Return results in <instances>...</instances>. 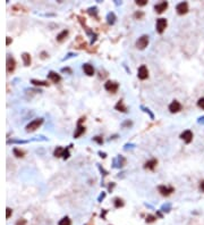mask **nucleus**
<instances>
[{"label": "nucleus", "mask_w": 204, "mask_h": 225, "mask_svg": "<svg viewBox=\"0 0 204 225\" xmlns=\"http://www.w3.org/2000/svg\"><path fill=\"white\" fill-rule=\"evenodd\" d=\"M43 121L44 120L42 117H39V118H35V120L31 121L27 125H26V127H25V129H26V132H34L35 130H38L41 125L43 124Z\"/></svg>", "instance_id": "obj_1"}, {"label": "nucleus", "mask_w": 204, "mask_h": 225, "mask_svg": "<svg viewBox=\"0 0 204 225\" xmlns=\"http://www.w3.org/2000/svg\"><path fill=\"white\" fill-rule=\"evenodd\" d=\"M150 42V36L148 34H143L142 36H140L137 40H136V48L140 49V50H144L146 47L149 46Z\"/></svg>", "instance_id": "obj_2"}, {"label": "nucleus", "mask_w": 204, "mask_h": 225, "mask_svg": "<svg viewBox=\"0 0 204 225\" xmlns=\"http://www.w3.org/2000/svg\"><path fill=\"white\" fill-rule=\"evenodd\" d=\"M85 122V116L81 117L78 122H77V125H76V129H75V132H74V138L77 139V138H80L82 134H84L85 133V126L84 125H82V123Z\"/></svg>", "instance_id": "obj_3"}, {"label": "nucleus", "mask_w": 204, "mask_h": 225, "mask_svg": "<svg viewBox=\"0 0 204 225\" xmlns=\"http://www.w3.org/2000/svg\"><path fill=\"white\" fill-rule=\"evenodd\" d=\"M167 26H168V22H167L166 18H158V20H156V30L159 34H162V33L164 32V30L167 28Z\"/></svg>", "instance_id": "obj_4"}, {"label": "nucleus", "mask_w": 204, "mask_h": 225, "mask_svg": "<svg viewBox=\"0 0 204 225\" xmlns=\"http://www.w3.org/2000/svg\"><path fill=\"white\" fill-rule=\"evenodd\" d=\"M16 68V61L15 58L12 57L10 55H7V58H6V69H7V73H13Z\"/></svg>", "instance_id": "obj_5"}, {"label": "nucleus", "mask_w": 204, "mask_h": 225, "mask_svg": "<svg viewBox=\"0 0 204 225\" xmlns=\"http://www.w3.org/2000/svg\"><path fill=\"white\" fill-rule=\"evenodd\" d=\"M125 165H126V158L123 156H116L112 159V167L113 168H123Z\"/></svg>", "instance_id": "obj_6"}, {"label": "nucleus", "mask_w": 204, "mask_h": 225, "mask_svg": "<svg viewBox=\"0 0 204 225\" xmlns=\"http://www.w3.org/2000/svg\"><path fill=\"white\" fill-rule=\"evenodd\" d=\"M104 89H106L108 92L116 93L117 90L119 89V83H117L115 81H107V82L104 83Z\"/></svg>", "instance_id": "obj_7"}, {"label": "nucleus", "mask_w": 204, "mask_h": 225, "mask_svg": "<svg viewBox=\"0 0 204 225\" xmlns=\"http://www.w3.org/2000/svg\"><path fill=\"white\" fill-rule=\"evenodd\" d=\"M158 190H159L161 196H163V197H168L172 192H175V188L174 186H167V185H159Z\"/></svg>", "instance_id": "obj_8"}, {"label": "nucleus", "mask_w": 204, "mask_h": 225, "mask_svg": "<svg viewBox=\"0 0 204 225\" xmlns=\"http://www.w3.org/2000/svg\"><path fill=\"white\" fill-rule=\"evenodd\" d=\"M137 77L142 81L146 80L149 77V69L145 65H141L138 67V69H137Z\"/></svg>", "instance_id": "obj_9"}, {"label": "nucleus", "mask_w": 204, "mask_h": 225, "mask_svg": "<svg viewBox=\"0 0 204 225\" xmlns=\"http://www.w3.org/2000/svg\"><path fill=\"white\" fill-rule=\"evenodd\" d=\"M176 12L178 15H185L188 13V4L186 1H183V2H179V4L176 6Z\"/></svg>", "instance_id": "obj_10"}, {"label": "nucleus", "mask_w": 204, "mask_h": 225, "mask_svg": "<svg viewBox=\"0 0 204 225\" xmlns=\"http://www.w3.org/2000/svg\"><path fill=\"white\" fill-rule=\"evenodd\" d=\"M180 139L184 140L185 143H191L193 141V132L191 130H186L180 134Z\"/></svg>", "instance_id": "obj_11"}, {"label": "nucleus", "mask_w": 204, "mask_h": 225, "mask_svg": "<svg viewBox=\"0 0 204 225\" xmlns=\"http://www.w3.org/2000/svg\"><path fill=\"white\" fill-rule=\"evenodd\" d=\"M168 6H169L168 1H161L160 4L154 5V10H156L158 14H162L166 9L168 8Z\"/></svg>", "instance_id": "obj_12"}, {"label": "nucleus", "mask_w": 204, "mask_h": 225, "mask_svg": "<svg viewBox=\"0 0 204 225\" xmlns=\"http://www.w3.org/2000/svg\"><path fill=\"white\" fill-rule=\"evenodd\" d=\"M179 110H181V105H180L179 101L174 100L171 104L169 105V112L171 114H175V112H178Z\"/></svg>", "instance_id": "obj_13"}, {"label": "nucleus", "mask_w": 204, "mask_h": 225, "mask_svg": "<svg viewBox=\"0 0 204 225\" xmlns=\"http://www.w3.org/2000/svg\"><path fill=\"white\" fill-rule=\"evenodd\" d=\"M48 79L51 82H53V83H59L60 81H61V76H60V74H58V73L53 72V71H50V72L48 73Z\"/></svg>", "instance_id": "obj_14"}, {"label": "nucleus", "mask_w": 204, "mask_h": 225, "mask_svg": "<svg viewBox=\"0 0 204 225\" xmlns=\"http://www.w3.org/2000/svg\"><path fill=\"white\" fill-rule=\"evenodd\" d=\"M156 165H158V159H156V158H151L150 160H148L144 164V168L149 169V171H154V168L156 167Z\"/></svg>", "instance_id": "obj_15"}, {"label": "nucleus", "mask_w": 204, "mask_h": 225, "mask_svg": "<svg viewBox=\"0 0 204 225\" xmlns=\"http://www.w3.org/2000/svg\"><path fill=\"white\" fill-rule=\"evenodd\" d=\"M82 68H83V71H84V73L88 75V76H93L94 75V73H95V71H94V67H93L91 64H84L83 66H82Z\"/></svg>", "instance_id": "obj_16"}, {"label": "nucleus", "mask_w": 204, "mask_h": 225, "mask_svg": "<svg viewBox=\"0 0 204 225\" xmlns=\"http://www.w3.org/2000/svg\"><path fill=\"white\" fill-rule=\"evenodd\" d=\"M22 59H23V63H24V66H30L31 63H32V58H31V55L28 52H23L22 53Z\"/></svg>", "instance_id": "obj_17"}, {"label": "nucleus", "mask_w": 204, "mask_h": 225, "mask_svg": "<svg viewBox=\"0 0 204 225\" xmlns=\"http://www.w3.org/2000/svg\"><path fill=\"white\" fill-rule=\"evenodd\" d=\"M75 46H76L77 49H84V48H86V42L83 40L82 36L78 35L76 38V41H75Z\"/></svg>", "instance_id": "obj_18"}, {"label": "nucleus", "mask_w": 204, "mask_h": 225, "mask_svg": "<svg viewBox=\"0 0 204 225\" xmlns=\"http://www.w3.org/2000/svg\"><path fill=\"white\" fill-rule=\"evenodd\" d=\"M115 109L118 110V112H128V108L125 106L124 101L123 100H119L118 102H117L116 106H115Z\"/></svg>", "instance_id": "obj_19"}, {"label": "nucleus", "mask_w": 204, "mask_h": 225, "mask_svg": "<svg viewBox=\"0 0 204 225\" xmlns=\"http://www.w3.org/2000/svg\"><path fill=\"white\" fill-rule=\"evenodd\" d=\"M116 14L113 12H110L107 14V22H108L109 25H113L116 23Z\"/></svg>", "instance_id": "obj_20"}, {"label": "nucleus", "mask_w": 204, "mask_h": 225, "mask_svg": "<svg viewBox=\"0 0 204 225\" xmlns=\"http://www.w3.org/2000/svg\"><path fill=\"white\" fill-rule=\"evenodd\" d=\"M68 34H69V31H68V30H64V31H61V32L57 35L56 40L58 41V42H63V41L68 36Z\"/></svg>", "instance_id": "obj_21"}, {"label": "nucleus", "mask_w": 204, "mask_h": 225, "mask_svg": "<svg viewBox=\"0 0 204 225\" xmlns=\"http://www.w3.org/2000/svg\"><path fill=\"white\" fill-rule=\"evenodd\" d=\"M31 83L33 85H35V87H49L50 85L47 81H40V80H35V79L31 80Z\"/></svg>", "instance_id": "obj_22"}, {"label": "nucleus", "mask_w": 204, "mask_h": 225, "mask_svg": "<svg viewBox=\"0 0 204 225\" xmlns=\"http://www.w3.org/2000/svg\"><path fill=\"white\" fill-rule=\"evenodd\" d=\"M88 13L90 16L99 18V17H98V7H95V6H94V7H90V8L88 9Z\"/></svg>", "instance_id": "obj_23"}, {"label": "nucleus", "mask_w": 204, "mask_h": 225, "mask_svg": "<svg viewBox=\"0 0 204 225\" xmlns=\"http://www.w3.org/2000/svg\"><path fill=\"white\" fill-rule=\"evenodd\" d=\"M13 10H16V9H18V12H23V13H27L28 12V9L26 8V7H24L23 5H20V4H17V5H14L12 7Z\"/></svg>", "instance_id": "obj_24"}, {"label": "nucleus", "mask_w": 204, "mask_h": 225, "mask_svg": "<svg viewBox=\"0 0 204 225\" xmlns=\"http://www.w3.org/2000/svg\"><path fill=\"white\" fill-rule=\"evenodd\" d=\"M64 148H61V147H57L56 149H55V151H53V156L57 157V158H59V157H63V155H64Z\"/></svg>", "instance_id": "obj_25"}, {"label": "nucleus", "mask_w": 204, "mask_h": 225, "mask_svg": "<svg viewBox=\"0 0 204 225\" xmlns=\"http://www.w3.org/2000/svg\"><path fill=\"white\" fill-rule=\"evenodd\" d=\"M13 153H14V156H16L17 158H22V157L25 156V151H23V150H20L18 148L13 149Z\"/></svg>", "instance_id": "obj_26"}, {"label": "nucleus", "mask_w": 204, "mask_h": 225, "mask_svg": "<svg viewBox=\"0 0 204 225\" xmlns=\"http://www.w3.org/2000/svg\"><path fill=\"white\" fill-rule=\"evenodd\" d=\"M113 205L116 208H121V207H124L125 202L123 199H120V198H115V200H113Z\"/></svg>", "instance_id": "obj_27"}, {"label": "nucleus", "mask_w": 204, "mask_h": 225, "mask_svg": "<svg viewBox=\"0 0 204 225\" xmlns=\"http://www.w3.org/2000/svg\"><path fill=\"white\" fill-rule=\"evenodd\" d=\"M141 110H143L145 114H148L149 117H150L151 120H154V114H153V112L150 110V108H148V107H145V106H143V105H142V106H141Z\"/></svg>", "instance_id": "obj_28"}, {"label": "nucleus", "mask_w": 204, "mask_h": 225, "mask_svg": "<svg viewBox=\"0 0 204 225\" xmlns=\"http://www.w3.org/2000/svg\"><path fill=\"white\" fill-rule=\"evenodd\" d=\"M58 225H72V221L69 219V217L65 216L60 219L59 223H58Z\"/></svg>", "instance_id": "obj_29"}, {"label": "nucleus", "mask_w": 204, "mask_h": 225, "mask_svg": "<svg viewBox=\"0 0 204 225\" xmlns=\"http://www.w3.org/2000/svg\"><path fill=\"white\" fill-rule=\"evenodd\" d=\"M30 142L28 140H16V139H12V140H7V145H10V143H20V145H24V143H27Z\"/></svg>", "instance_id": "obj_30"}, {"label": "nucleus", "mask_w": 204, "mask_h": 225, "mask_svg": "<svg viewBox=\"0 0 204 225\" xmlns=\"http://www.w3.org/2000/svg\"><path fill=\"white\" fill-rule=\"evenodd\" d=\"M171 210V204H164V205H162V207H161V212H163V213H169Z\"/></svg>", "instance_id": "obj_31"}, {"label": "nucleus", "mask_w": 204, "mask_h": 225, "mask_svg": "<svg viewBox=\"0 0 204 225\" xmlns=\"http://www.w3.org/2000/svg\"><path fill=\"white\" fill-rule=\"evenodd\" d=\"M133 126V122L131 121V120H126L125 122H123L121 123V127H124V129H129V127H132Z\"/></svg>", "instance_id": "obj_32"}, {"label": "nucleus", "mask_w": 204, "mask_h": 225, "mask_svg": "<svg viewBox=\"0 0 204 225\" xmlns=\"http://www.w3.org/2000/svg\"><path fill=\"white\" fill-rule=\"evenodd\" d=\"M144 13L142 12V10H137V12L134 13V17H135L136 20H142L143 17H144Z\"/></svg>", "instance_id": "obj_33"}, {"label": "nucleus", "mask_w": 204, "mask_h": 225, "mask_svg": "<svg viewBox=\"0 0 204 225\" xmlns=\"http://www.w3.org/2000/svg\"><path fill=\"white\" fill-rule=\"evenodd\" d=\"M72 147H73V146L70 145L69 147H67V148L64 150V155H63V158H64L65 160H66V159H68V158H69V156H70V153H69V149L72 148Z\"/></svg>", "instance_id": "obj_34"}, {"label": "nucleus", "mask_w": 204, "mask_h": 225, "mask_svg": "<svg viewBox=\"0 0 204 225\" xmlns=\"http://www.w3.org/2000/svg\"><path fill=\"white\" fill-rule=\"evenodd\" d=\"M156 216H154V215H148L145 222L146 223H153V222H156Z\"/></svg>", "instance_id": "obj_35"}, {"label": "nucleus", "mask_w": 204, "mask_h": 225, "mask_svg": "<svg viewBox=\"0 0 204 225\" xmlns=\"http://www.w3.org/2000/svg\"><path fill=\"white\" fill-rule=\"evenodd\" d=\"M135 4L138 6V7H143L145 5H148V0H136Z\"/></svg>", "instance_id": "obj_36"}, {"label": "nucleus", "mask_w": 204, "mask_h": 225, "mask_svg": "<svg viewBox=\"0 0 204 225\" xmlns=\"http://www.w3.org/2000/svg\"><path fill=\"white\" fill-rule=\"evenodd\" d=\"M77 55L75 53V52H68L67 55H66V57L65 58H63V61H67V59H69V58H73V57H76Z\"/></svg>", "instance_id": "obj_37"}, {"label": "nucleus", "mask_w": 204, "mask_h": 225, "mask_svg": "<svg viewBox=\"0 0 204 225\" xmlns=\"http://www.w3.org/2000/svg\"><path fill=\"white\" fill-rule=\"evenodd\" d=\"M96 165H98V168H99V171L101 172V174H102L103 176H107V175H108V172H107V171H106V169H104L100 164H96Z\"/></svg>", "instance_id": "obj_38"}, {"label": "nucleus", "mask_w": 204, "mask_h": 225, "mask_svg": "<svg viewBox=\"0 0 204 225\" xmlns=\"http://www.w3.org/2000/svg\"><path fill=\"white\" fill-rule=\"evenodd\" d=\"M93 141H95L96 143H99V145H102V143H103V139H102V138L101 137H99V135H96V137H94L92 139Z\"/></svg>", "instance_id": "obj_39"}, {"label": "nucleus", "mask_w": 204, "mask_h": 225, "mask_svg": "<svg viewBox=\"0 0 204 225\" xmlns=\"http://www.w3.org/2000/svg\"><path fill=\"white\" fill-rule=\"evenodd\" d=\"M197 106L204 110V97H202V98L199 99V101H197Z\"/></svg>", "instance_id": "obj_40"}, {"label": "nucleus", "mask_w": 204, "mask_h": 225, "mask_svg": "<svg viewBox=\"0 0 204 225\" xmlns=\"http://www.w3.org/2000/svg\"><path fill=\"white\" fill-rule=\"evenodd\" d=\"M106 196H107V193L102 191V192L100 193V196L98 197V201H99V202H102V200H103L104 198H106Z\"/></svg>", "instance_id": "obj_41"}, {"label": "nucleus", "mask_w": 204, "mask_h": 225, "mask_svg": "<svg viewBox=\"0 0 204 225\" xmlns=\"http://www.w3.org/2000/svg\"><path fill=\"white\" fill-rule=\"evenodd\" d=\"M12 215H13V210L9 207H7V209H6V218H9Z\"/></svg>", "instance_id": "obj_42"}, {"label": "nucleus", "mask_w": 204, "mask_h": 225, "mask_svg": "<svg viewBox=\"0 0 204 225\" xmlns=\"http://www.w3.org/2000/svg\"><path fill=\"white\" fill-rule=\"evenodd\" d=\"M61 72H63V73H68V74H72L73 71H72V68H69V67H63V68H61Z\"/></svg>", "instance_id": "obj_43"}, {"label": "nucleus", "mask_w": 204, "mask_h": 225, "mask_svg": "<svg viewBox=\"0 0 204 225\" xmlns=\"http://www.w3.org/2000/svg\"><path fill=\"white\" fill-rule=\"evenodd\" d=\"M116 186V183H113V182H111V183H109L108 185V191L109 192H112V190H113V188Z\"/></svg>", "instance_id": "obj_44"}, {"label": "nucleus", "mask_w": 204, "mask_h": 225, "mask_svg": "<svg viewBox=\"0 0 204 225\" xmlns=\"http://www.w3.org/2000/svg\"><path fill=\"white\" fill-rule=\"evenodd\" d=\"M16 225H26V219L20 218V219H18V221L16 222Z\"/></svg>", "instance_id": "obj_45"}, {"label": "nucleus", "mask_w": 204, "mask_h": 225, "mask_svg": "<svg viewBox=\"0 0 204 225\" xmlns=\"http://www.w3.org/2000/svg\"><path fill=\"white\" fill-rule=\"evenodd\" d=\"M12 42H13L12 38H10V36H7V38H6V46H9V44L12 43Z\"/></svg>", "instance_id": "obj_46"}, {"label": "nucleus", "mask_w": 204, "mask_h": 225, "mask_svg": "<svg viewBox=\"0 0 204 225\" xmlns=\"http://www.w3.org/2000/svg\"><path fill=\"white\" fill-rule=\"evenodd\" d=\"M48 57H49V55L45 51L41 52V58H42V59H45V58H48Z\"/></svg>", "instance_id": "obj_47"}, {"label": "nucleus", "mask_w": 204, "mask_h": 225, "mask_svg": "<svg viewBox=\"0 0 204 225\" xmlns=\"http://www.w3.org/2000/svg\"><path fill=\"white\" fill-rule=\"evenodd\" d=\"M128 147H129V148H135L136 146L134 145V143H126V145H125V149H128Z\"/></svg>", "instance_id": "obj_48"}, {"label": "nucleus", "mask_w": 204, "mask_h": 225, "mask_svg": "<svg viewBox=\"0 0 204 225\" xmlns=\"http://www.w3.org/2000/svg\"><path fill=\"white\" fill-rule=\"evenodd\" d=\"M107 213H108V210H107V209H103V212L101 213V217H102L103 219H106V214Z\"/></svg>", "instance_id": "obj_49"}, {"label": "nucleus", "mask_w": 204, "mask_h": 225, "mask_svg": "<svg viewBox=\"0 0 204 225\" xmlns=\"http://www.w3.org/2000/svg\"><path fill=\"white\" fill-rule=\"evenodd\" d=\"M99 153V156H100L101 158H103V159H104V158H106V157H107V153H102V151H99V153Z\"/></svg>", "instance_id": "obj_50"}, {"label": "nucleus", "mask_w": 204, "mask_h": 225, "mask_svg": "<svg viewBox=\"0 0 204 225\" xmlns=\"http://www.w3.org/2000/svg\"><path fill=\"white\" fill-rule=\"evenodd\" d=\"M200 189H201V191H202V192H204V180H203V181H201V183H200Z\"/></svg>", "instance_id": "obj_51"}, {"label": "nucleus", "mask_w": 204, "mask_h": 225, "mask_svg": "<svg viewBox=\"0 0 204 225\" xmlns=\"http://www.w3.org/2000/svg\"><path fill=\"white\" fill-rule=\"evenodd\" d=\"M197 122H199V123H200V124H203V125H204V116L200 117V118H199V120H197Z\"/></svg>", "instance_id": "obj_52"}, {"label": "nucleus", "mask_w": 204, "mask_h": 225, "mask_svg": "<svg viewBox=\"0 0 204 225\" xmlns=\"http://www.w3.org/2000/svg\"><path fill=\"white\" fill-rule=\"evenodd\" d=\"M156 217H162V214H161L160 210H158V212H156Z\"/></svg>", "instance_id": "obj_53"}, {"label": "nucleus", "mask_w": 204, "mask_h": 225, "mask_svg": "<svg viewBox=\"0 0 204 225\" xmlns=\"http://www.w3.org/2000/svg\"><path fill=\"white\" fill-rule=\"evenodd\" d=\"M123 4V2H119V1H115V5H116V6H119V5H121Z\"/></svg>", "instance_id": "obj_54"}, {"label": "nucleus", "mask_w": 204, "mask_h": 225, "mask_svg": "<svg viewBox=\"0 0 204 225\" xmlns=\"http://www.w3.org/2000/svg\"><path fill=\"white\" fill-rule=\"evenodd\" d=\"M117 137H118V135H117V134H116V135H113V137H111V138H110V139H109V140L111 141V140H113V139H116Z\"/></svg>", "instance_id": "obj_55"}]
</instances>
